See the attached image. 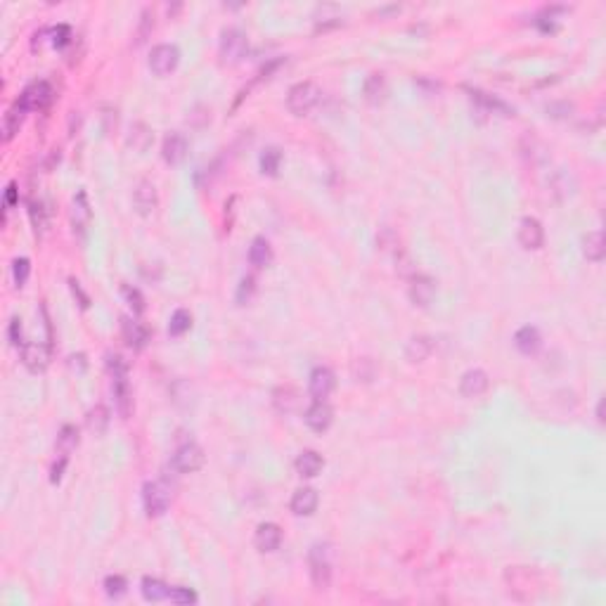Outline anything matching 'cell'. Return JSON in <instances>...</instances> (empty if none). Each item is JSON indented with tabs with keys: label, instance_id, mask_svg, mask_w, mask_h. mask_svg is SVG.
<instances>
[{
	"label": "cell",
	"instance_id": "cell-1",
	"mask_svg": "<svg viewBox=\"0 0 606 606\" xmlns=\"http://www.w3.org/2000/svg\"><path fill=\"white\" fill-rule=\"evenodd\" d=\"M107 367L111 372V391L116 398V408L121 417L130 415L133 408V398H130V384H128V365L123 362L121 355H107Z\"/></svg>",
	"mask_w": 606,
	"mask_h": 606
},
{
	"label": "cell",
	"instance_id": "cell-2",
	"mask_svg": "<svg viewBox=\"0 0 606 606\" xmlns=\"http://www.w3.org/2000/svg\"><path fill=\"white\" fill-rule=\"evenodd\" d=\"M173 490L166 481H147L145 488H142V507H145L147 516H164L168 507H171Z\"/></svg>",
	"mask_w": 606,
	"mask_h": 606
},
{
	"label": "cell",
	"instance_id": "cell-3",
	"mask_svg": "<svg viewBox=\"0 0 606 606\" xmlns=\"http://www.w3.org/2000/svg\"><path fill=\"white\" fill-rule=\"evenodd\" d=\"M317 102H320V88L310 81H301L287 92V107L296 116H305Z\"/></svg>",
	"mask_w": 606,
	"mask_h": 606
},
{
	"label": "cell",
	"instance_id": "cell-4",
	"mask_svg": "<svg viewBox=\"0 0 606 606\" xmlns=\"http://www.w3.org/2000/svg\"><path fill=\"white\" fill-rule=\"evenodd\" d=\"M308 566H310V580L317 590H327L332 583V559H329L327 545H313L308 552Z\"/></svg>",
	"mask_w": 606,
	"mask_h": 606
},
{
	"label": "cell",
	"instance_id": "cell-5",
	"mask_svg": "<svg viewBox=\"0 0 606 606\" xmlns=\"http://www.w3.org/2000/svg\"><path fill=\"white\" fill-rule=\"evenodd\" d=\"M171 467L178 474H192L204 467V450L195 441H187L178 446L171 455Z\"/></svg>",
	"mask_w": 606,
	"mask_h": 606
},
{
	"label": "cell",
	"instance_id": "cell-6",
	"mask_svg": "<svg viewBox=\"0 0 606 606\" xmlns=\"http://www.w3.org/2000/svg\"><path fill=\"white\" fill-rule=\"evenodd\" d=\"M53 85L48 83V81H34V83H29L27 88L22 90V95L17 102L22 104L27 111H36V109H46L50 102H53Z\"/></svg>",
	"mask_w": 606,
	"mask_h": 606
},
{
	"label": "cell",
	"instance_id": "cell-7",
	"mask_svg": "<svg viewBox=\"0 0 606 606\" xmlns=\"http://www.w3.org/2000/svg\"><path fill=\"white\" fill-rule=\"evenodd\" d=\"M247 48H249V41H247L245 31H240V29H225L223 31V36H221V57H223V62H228V64L240 62L247 55Z\"/></svg>",
	"mask_w": 606,
	"mask_h": 606
},
{
	"label": "cell",
	"instance_id": "cell-8",
	"mask_svg": "<svg viewBox=\"0 0 606 606\" xmlns=\"http://www.w3.org/2000/svg\"><path fill=\"white\" fill-rule=\"evenodd\" d=\"M180 62V53L176 46H168V43H161V46L152 48L149 53V69H152L157 76H166L171 74L173 69L178 67Z\"/></svg>",
	"mask_w": 606,
	"mask_h": 606
},
{
	"label": "cell",
	"instance_id": "cell-9",
	"mask_svg": "<svg viewBox=\"0 0 606 606\" xmlns=\"http://www.w3.org/2000/svg\"><path fill=\"white\" fill-rule=\"evenodd\" d=\"M518 245L528 249V252H535V249L545 245V230H542V223L538 218H521V223H518Z\"/></svg>",
	"mask_w": 606,
	"mask_h": 606
},
{
	"label": "cell",
	"instance_id": "cell-10",
	"mask_svg": "<svg viewBox=\"0 0 606 606\" xmlns=\"http://www.w3.org/2000/svg\"><path fill=\"white\" fill-rule=\"evenodd\" d=\"M159 204V195L157 187H154L152 180H140L133 190V206L140 216H152L154 209Z\"/></svg>",
	"mask_w": 606,
	"mask_h": 606
},
{
	"label": "cell",
	"instance_id": "cell-11",
	"mask_svg": "<svg viewBox=\"0 0 606 606\" xmlns=\"http://www.w3.org/2000/svg\"><path fill=\"white\" fill-rule=\"evenodd\" d=\"M334 384H336V379H334V372L329 370V367H315V370L310 372V379H308V391L315 401H324V398L334 391Z\"/></svg>",
	"mask_w": 606,
	"mask_h": 606
},
{
	"label": "cell",
	"instance_id": "cell-12",
	"mask_svg": "<svg viewBox=\"0 0 606 606\" xmlns=\"http://www.w3.org/2000/svg\"><path fill=\"white\" fill-rule=\"evenodd\" d=\"M303 420H305V424H308L310 429L315 431V434H322V431H327L329 427H332L334 410L329 408L324 401H315L308 410H305Z\"/></svg>",
	"mask_w": 606,
	"mask_h": 606
},
{
	"label": "cell",
	"instance_id": "cell-13",
	"mask_svg": "<svg viewBox=\"0 0 606 606\" xmlns=\"http://www.w3.org/2000/svg\"><path fill=\"white\" fill-rule=\"evenodd\" d=\"M22 362L31 372H43L50 365V348L46 343H24L22 346Z\"/></svg>",
	"mask_w": 606,
	"mask_h": 606
},
{
	"label": "cell",
	"instance_id": "cell-14",
	"mask_svg": "<svg viewBox=\"0 0 606 606\" xmlns=\"http://www.w3.org/2000/svg\"><path fill=\"white\" fill-rule=\"evenodd\" d=\"M488 384L490 379L483 370H467L460 379V393L464 398H478L488 391Z\"/></svg>",
	"mask_w": 606,
	"mask_h": 606
},
{
	"label": "cell",
	"instance_id": "cell-15",
	"mask_svg": "<svg viewBox=\"0 0 606 606\" xmlns=\"http://www.w3.org/2000/svg\"><path fill=\"white\" fill-rule=\"evenodd\" d=\"M436 296V282L427 275H415L410 282V301L420 308H427V305L434 301Z\"/></svg>",
	"mask_w": 606,
	"mask_h": 606
},
{
	"label": "cell",
	"instance_id": "cell-16",
	"mask_svg": "<svg viewBox=\"0 0 606 606\" xmlns=\"http://www.w3.org/2000/svg\"><path fill=\"white\" fill-rule=\"evenodd\" d=\"M254 542L259 547V552H275V549H280V545H282V528L277 523H261L256 528Z\"/></svg>",
	"mask_w": 606,
	"mask_h": 606
},
{
	"label": "cell",
	"instance_id": "cell-17",
	"mask_svg": "<svg viewBox=\"0 0 606 606\" xmlns=\"http://www.w3.org/2000/svg\"><path fill=\"white\" fill-rule=\"evenodd\" d=\"M90 218H92V211H90V202H88V195L83 190L74 197V204H71V225H74V233L83 235L90 225Z\"/></svg>",
	"mask_w": 606,
	"mask_h": 606
},
{
	"label": "cell",
	"instance_id": "cell-18",
	"mask_svg": "<svg viewBox=\"0 0 606 606\" xmlns=\"http://www.w3.org/2000/svg\"><path fill=\"white\" fill-rule=\"evenodd\" d=\"M161 157H164L166 164L176 166L187 157V140L185 135L180 133H168L164 137V145H161Z\"/></svg>",
	"mask_w": 606,
	"mask_h": 606
},
{
	"label": "cell",
	"instance_id": "cell-19",
	"mask_svg": "<svg viewBox=\"0 0 606 606\" xmlns=\"http://www.w3.org/2000/svg\"><path fill=\"white\" fill-rule=\"evenodd\" d=\"M317 502H320V497H317L315 488H298L294 493L289 507L296 516H310V514H315Z\"/></svg>",
	"mask_w": 606,
	"mask_h": 606
},
{
	"label": "cell",
	"instance_id": "cell-20",
	"mask_svg": "<svg viewBox=\"0 0 606 606\" xmlns=\"http://www.w3.org/2000/svg\"><path fill=\"white\" fill-rule=\"evenodd\" d=\"M273 405L280 412L289 415V412H296L298 405H301V396L294 386H280V389L273 391Z\"/></svg>",
	"mask_w": 606,
	"mask_h": 606
},
{
	"label": "cell",
	"instance_id": "cell-21",
	"mask_svg": "<svg viewBox=\"0 0 606 606\" xmlns=\"http://www.w3.org/2000/svg\"><path fill=\"white\" fill-rule=\"evenodd\" d=\"M296 471L298 476H305V478H315L317 474L322 471L324 467V460L320 457V455L315 453V450H303L301 455L296 457Z\"/></svg>",
	"mask_w": 606,
	"mask_h": 606
},
{
	"label": "cell",
	"instance_id": "cell-22",
	"mask_svg": "<svg viewBox=\"0 0 606 606\" xmlns=\"http://www.w3.org/2000/svg\"><path fill=\"white\" fill-rule=\"evenodd\" d=\"M121 334H123V339H126L128 346H130V348H137V351H140V348L145 346L147 339H149L147 329L142 327L140 322L130 320V317H121Z\"/></svg>",
	"mask_w": 606,
	"mask_h": 606
},
{
	"label": "cell",
	"instance_id": "cell-23",
	"mask_svg": "<svg viewBox=\"0 0 606 606\" xmlns=\"http://www.w3.org/2000/svg\"><path fill=\"white\" fill-rule=\"evenodd\" d=\"M514 343L523 355H533V353H538V348L542 346V336L535 327L526 324V327H521L514 334Z\"/></svg>",
	"mask_w": 606,
	"mask_h": 606
},
{
	"label": "cell",
	"instance_id": "cell-24",
	"mask_svg": "<svg viewBox=\"0 0 606 606\" xmlns=\"http://www.w3.org/2000/svg\"><path fill=\"white\" fill-rule=\"evenodd\" d=\"M24 116H27V109H24L20 102H15L8 111H5V118H3V137H5V142H10L12 137L20 133V128L24 123Z\"/></svg>",
	"mask_w": 606,
	"mask_h": 606
},
{
	"label": "cell",
	"instance_id": "cell-25",
	"mask_svg": "<svg viewBox=\"0 0 606 606\" xmlns=\"http://www.w3.org/2000/svg\"><path fill=\"white\" fill-rule=\"evenodd\" d=\"M431 351H434V339L431 336H412V339L408 341V348H405V355H408L410 362H422L427 360Z\"/></svg>",
	"mask_w": 606,
	"mask_h": 606
},
{
	"label": "cell",
	"instance_id": "cell-26",
	"mask_svg": "<svg viewBox=\"0 0 606 606\" xmlns=\"http://www.w3.org/2000/svg\"><path fill=\"white\" fill-rule=\"evenodd\" d=\"M140 592H142V597H145L147 602H164V599H168V595H171V587H168L164 580L147 576V578H142Z\"/></svg>",
	"mask_w": 606,
	"mask_h": 606
},
{
	"label": "cell",
	"instance_id": "cell-27",
	"mask_svg": "<svg viewBox=\"0 0 606 606\" xmlns=\"http://www.w3.org/2000/svg\"><path fill=\"white\" fill-rule=\"evenodd\" d=\"M249 261H252V266L256 268H266L273 261V247L266 237H256L252 242V247H249Z\"/></svg>",
	"mask_w": 606,
	"mask_h": 606
},
{
	"label": "cell",
	"instance_id": "cell-28",
	"mask_svg": "<svg viewBox=\"0 0 606 606\" xmlns=\"http://www.w3.org/2000/svg\"><path fill=\"white\" fill-rule=\"evenodd\" d=\"M109 422H111V417H109V410L104 408V405H95V408H90L88 415H85V427H88L95 436L104 434L109 427Z\"/></svg>",
	"mask_w": 606,
	"mask_h": 606
},
{
	"label": "cell",
	"instance_id": "cell-29",
	"mask_svg": "<svg viewBox=\"0 0 606 606\" xmlns=\"http://www.w3.org/2000/svg\"><path fill=\"white\" fill-rule=\"evenodd\" d=\"M469 92H471V99H476V102H478L483 109H488V111H497V114H502V116H514V109H511L509 104H504L502 99L493 97V95H488V92L476 90V88L469 90Z\"/></svg>",
	"mask_w": 606,
	"mask_h": 606
},
{
	"label": "cell",
	"instance_id": "cell-30",
	"mask_svg": "<svg viewBox=\"0 0 606 606\" xmlns=\"http://www.w3.org/2000/svg\"><path fill=\"white\" fill-rule=\"evenodd\" d=\"M154 135L145 123H133L130 126V135H128V145L135 149V152H147L149 145H152Z\"/></svg>",
	"mask_w": 606,
	"mask_h": 606
},
{
	"label": "cell",
	"instance_id": "cell-31",
	"mask_svg": "<svg viewBox=\"0 0 606 606\" xmlns=\"http://www.w3.org/2000/svg\"><path fill=\"white\" fill-rule=\"evenodd\" d=\"M583 254L587 256V261H599L604 259V235L595 230V233H587L585 240H583Z\"/></svg>",
	"mask_w": 606,
	"mask_h": 606
},
{
	"label": "cell",
	"instance_id": "cell-32",
	"mask_svg": "<svg viewBox=\"0 0 606 606\" xmlns=\"http://www.w3.org/2000/svg\"><path fill=\"white\" fill-rule=\"evenodd\" d=\"M76 446H78V429L71 427V424H64L57 436V453L62 457H69V453Z\"/></svg>",
	"mask_w": 606,
	"mask_h": 606
},
{
	"label": "cell",
	"instance_id": "cell-33",
	"mask_svg": "<svg viewBox=\"0 0 606 606\" xmlns=\"http://www.w3.org/2000/svg\"><path fill=\"white\" fill-rule=\"evenodd\" d=\"M384 92H386L384 76L382 74H372V76L365 81V97L370 99L372 104H377L384 99Z\"/></svg>",
	"mask_w": 606,
	"mask_h": 606
},
{
	"label": "cell",
	"instance_id": "cell-34",
	"mask_svg": "<svg viewBox=\"0 0 606 606\" xmlns=\"http://www.w3.org/2000/svg\"><path fill=\"white\" fill-rule=\"evenodd\" d=\"M190 327H192V315L187 313L185 308H178L176 313L171 315V322H168V334L183 336Z\"/></svg>",
	"mask_w": 606,
	"mask_h": 606
},
{
	"label": "cell",
	"instance_id": "cell-35",
	"mask_svg": "<svg viewBox=\"0 0 606 606\" xmlns=\"http://www.w3.org/2000/svg\"><path fill=\"white\" fill-rule=\"evenodd\" d=\"M280 161H282V152L277 147H268L263 154H261V171L266 176H277L280 171Z\"/></svg>",
	"mask_w": 606,
	"mask_h": 606
},
{
	"label": "cell",
	"instance_id": "cell-36",
	"mask_svg": "<svg viewBox=\"0 0 606 606\" xmlns=\"http://www.w3.org/2000/svg\"><path fill=\"white\" fill-rule=\"evenodd\" d=\"M29 214H31V223H34L36 233H43V230L48 228V216H50V211L46 209V204H43V202H31Z\"/></svg>",
	"mask_w": 606,
	"mask_h": 606
},
{
	"label": "cell",
	"instance_id": "cell-37",
	"mask_svg": "<svg viewBox=\"0 0 606 606\" xmlns=\"http://www.w3.org/2000/svg\"><path fill=\"white\" fill-rule=\"evenodd\" d=\"M126 590H128V583L123 576H107L104 578V592H107V597L121 599L123 595H126Z\"/></svg>",
	"mask_w": 606,
	"mask_h": 606
},
{
	"label": "cell",
	"instance_id": "cell-38",
	"mask_svg": "<svg viewBox=\"0 0 606 606\" xmlns=\"http://www.w3.org/2000/svg\"><path fill=\"white\" fill-rule=\"evenodd\" d=\"M29 273H31V261L29 259H15V263H12V277H15L17 287L27 284Z\"/></svg>",
	"mask_w": 606,
	"mask_h": 606
},
{
	"label": "cell",
	"instance_id": "cell-39",
	"mask_svg": "<svg viewBox=\"0 0 606 606\" xmlns=\"http://www.w3.org/2000/svg\"><path fill=\"white\" fill-rule=\"evenodd\" d=\"M123 298H126L128 301V305L130 308H133V313H137L140 315L142 310H145V298H142V294H140V289H135V287H123Z\"/></svg>",
	"mask_w": 606,
	"mask_h": 606
},
{
	"label": "cell",
	"instance_id": "cell-40",
	"mask_svg": "<svg viewBox=\"0 0 606 606\" xmlns=\"http://www.w3.org/2000/svg\"><path fill=\"white\" fill-rule=\"evenodd\" d=\"M168 599L176 604H195L197 602V592L190 590V587H171V595Z\"/></svg>",
	"mask_w": 606,
	"mask_h": 606
},
{
	"label": "cell",
	"instance_id": "cell-41",
	"mask_svg": "<svg viewBox=\"0 0 606 606\" xmlns=\"http://www.w3.org/2000/svg\"><path fill=\"white\" fill-rule=\"evenodd\" d=\"M254 289H256V282H254V277L252 275H247L245 280H242L240 282V289H237V303L240 305H245L249 298H252V294H254Z\"/></svg>",
	"mask_w": 606,
	"mask_h": 606
},
{
	"label": "cell",
	"instance_id": "cell-42",
	"mask_svg": "<svg viewBox=\"0 0 606 606\" xmlns=\"http://www.w3.org/2000/svg\"><path fill=\"white\" fill-rule=\"evenodd\" d=\"M50 36H53L55 48H64L69 39H71V29H69L67 24H60V27H55L53 31H50Z\"/></svg>",
	"mask_w": 606,
	"mask_h": 606
},
{
	"label": "cell",
	"instance_id": "cell-43",
	"mask_svg": "<svg viewBox=\"0 0 606 606\" xmlns=\"http://www.w3.org/2000/svg\"><path fill=\"white\" fill-rule=\"evenodd\" d=\"M154 29V15L149 10L142 12V20H140V29H137V43H142L147 39L149 34H152Z\"/></svg>",
	"mask_w": 606,
	"mask_h": 606
},
{
	"label": "cell",
	"instance_id": "cell-44",
	"mask_svg": "<svg viewBox=\"0 0 606 606\" xmlns=\"http://www.w3.org/2000/svg\"><path fill=\"white\" fill-rule=\"evenodd\" d=\"M8 336H10L12 346H24V343H22V320H20V317H12Z\"/></svg>",
	"mask_w": 606,
	"mask_h": 606
},
{
	"label": "cell",
	"instance_id": "cell-45",
	"mask_svg": "<svg viewBox=\"0 0 606 606\" xmlns=\"http://www.w3.org/2000/svg\"><path fill=\"white\" fill-rule=\"evenodd\" d=\"M69 284H71V294L78 298L81 308H88V305H90V296H88V294H85L83 289H81V282H78V280H74V277H71V280H69Z\"/></svg>",
	"mask_w": 606,
	"mask_h": 606
},
{
	"label": "cell",
	"instance_id": "cell-46",
	"mask_svg": "<svg viewBox=\"0 0 606 606\" xmlns=\"http://www.w3.org/2000/svg\"><path fill=\"white\" fill-rule=\"evenodd\" d=\"M67 460L69 457H62L60 455V460L53 464V474H50V481H53V483H60L62 481V471H64V467H67Z\"/></svg>",
	"mask_w": 606,
	"mask_h": 606
},
{
	"label": "cell",
	"instance_id": "cell-47",
	"mask_svg": "<svg viewBox=\"0 0 606 606\" xmlns=\"http://www.w3.org/2000/svg\"><path fill=\"white\" fill-rule=\"evenodd\" d=\"M17 183H10L8 185V190H5V206H8V209H12V206L17 204Z\"/></svg>",
	"mask_w": 606,
	"mask_h": 606
}]
</instances>
